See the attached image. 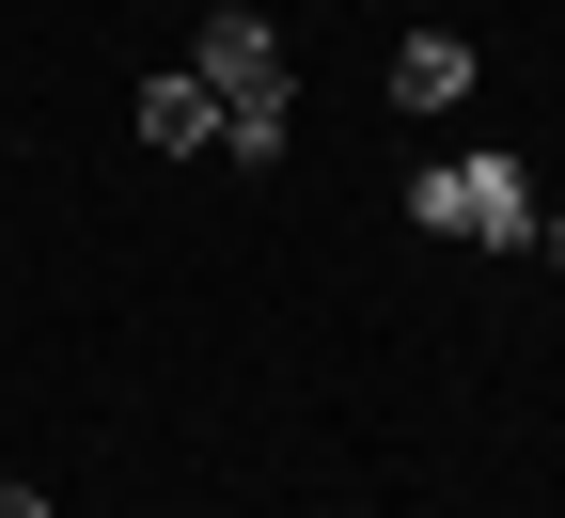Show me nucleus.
I'll list each match as a JSON object with an SVG mask.
<instances>
[{
	"label": "nucleus",
	"instance_id": "5",
	"mask_svg": "<svg viewBox=\"0 0 565 518\" xmlns=\"http://www.w3.org/2000/svg\"><path fill=\"white\" fill-rule=\"evenodd\" d=\"M282 141H299V110H221V158H236V173H267Z\"/></svg>",
	"mask_w": 565,
	"mask_h": 518
},
{
	"label": "nucleus",
	"instance_id": "6",
	"mask_svg": "<svg viewBox=\"0 0 565 518\" xmlns=\"http://www.w3.org/2000/svg\"><path fill=\"white\" fill-rule=\"evenodd\" d=\"M0 518H47V487H17V472H0Z\"/></svg>",
	"mask_w": 565,
	"mask_h": 518
},
{
	"label": "nucleus",
	"instance_id": "2",
	"mask_svg": "<svg viewBox=\"0 0 565 518\" xmlns=\"http://www.w3.org/2000/svg\"><path fill=\"white\" fill-rule=\"evenodd\" d=\"M189 80L221 95V110H299V47H282L252 0H204V47H189Z\"/></svg>",
	"mask_w": 565,
	"mask_h": 518
},
{
	"label": "nucleus",
	"instance_id": "1",
	"mask_svg": "<svg viewBox=\"0 0 565 518\" xmlns=\"http://www.w3.org/2000/svg\"><path fill=\"white\" fill-rule=\"evenodd\" d=\"M408 220H424V236H471V252H534V173L519 158H424L408 173Z\"/></svg>",
	"mask_w": 565,
	"mask_h": 518
},
{
	"label": "nucleus",
	"instance_id": "4",
	"mask_svg": "<svg viewBox=\"0 0 565 518\" xmlns=\"http://www.w3.org/2000/svg\"><path fill=\"white\" fill-rule=\"evenodd\" d=\"M393 110H471V32H408L393 47Z\"/></svg>",
	"mask_w": 565,
	"mask_h": 518
},
{
	"label": "nucleus",
	"instance_id": "7",
	"mask_svg": "<svg viewBox=\"0 0 565 518\" xmlns=\"http://www.w3.org/2000/svg\"><path fill=\"white\" fill-rule=\"evenodd\" d=\"M534 252H550V267H565V220H534Z\"/></svg>",
	"mask_w": 565,
	"mask_h": 518
},
{
	"label": "nucleus",
	"instance_id": "3",
	"mask_svg": "<svg viewBox=\"0 0 565 518\" xmlns=\"http://www.w3.org/2000/svg\"><path fill=\"white\" fill-rule=\"evenodd\" d=\"M126 126L158 141V158H204V141H221V95H204L189 63H173V80H141V110H126Z\"/></svg>",
	"mask_w": 565,
	"mask_h": 518
}]
</instances>
